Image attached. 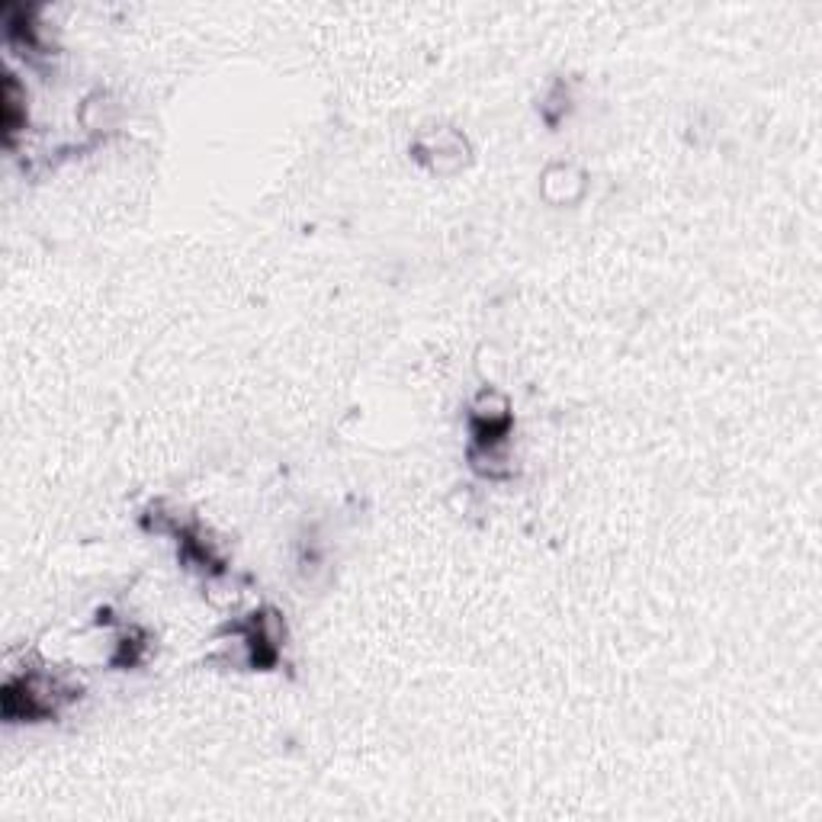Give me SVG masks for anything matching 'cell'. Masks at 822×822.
Returning <instances> with one entry per match:
<instances>
[{
	"label": "cell",
	"instance_id": "cell-1",
	"mask_svg": "<svg viewBox=\"0 0 822 822\" xmlns=\"http://www.w3.org/2000/svg\"><path fill=\"white\" fill-rule=\"evenodd\" d=\"M0 116H4V135L7 142H13V135H17L26 123V94L20 90L17 78L7 74L4 78V90H0Z\"/></svg>",
	"mask_w": 822,
	"mask_h": 822
}]
</instances>
